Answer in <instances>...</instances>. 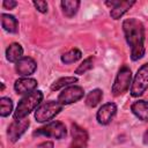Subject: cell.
I'll list each match as a JSON object with an SVG mask.
<instances>
[{"label":"cell","instance_id":"1","mask_svg":"<svg viewBox=\"0 0 148 148\" xmlns=\"http://www.w3.org/2000/svg\"><path fill=\"white\" fill-rule=\"evenodd\" d=\"M123 31L126 43L131 47V59L136 61L145 56V25L135 18H126L123 22Z\"/></svg>","mask_w":148,"mask_h":148},{"label":"cell","instance_id":"2","mask_svg":"<svg viewBox=\"0 0 148 148\" xmlns=\"http://www.w3.org/2000/svg\"><path fill=\"white\" fill-rule=\"evenodd\" d=\"M43 101V92L40 90H35L30 94H27L18 102L16 110L14 112V120H21L27 118Z\"/></svg>","mask_w":148,"mask_h":148},{"label":"cell","instance_id":"3","mask_svg":"<svg viewBox=\"0 0 148 148\" xmlns=\"http://www.w3.org/2000/svg\"><path fill=\"white\" fill-rule=\"evenodd\" d=\"M132 81V72L131 68L126 65L121 66L117 73V76L114 79V82L111 88V92L113 96H120L124 92H126L130 88Z\"/></svg>","mask_w":148,"mask_h":148},{"label":"cell","instance_id":"4","mask_svg":"<svg viewBox=\"0 0 148 148\" xmlns=\"http://www.w3.org/2000/svg\"><path fill=\"white\" fill-rule=\"evenodd\" d=\"M148 90V62L143 64L136 72L132 86H131V96L139 97Z\"/></svg>","mask_w":148,"mask_h":148},{"label":"cell","instance_id":"5","mask_svg":"<svg viewBox=\"0 0 148 148\" xmlns=\"http://www.w3.org/2000/svg\"><path fill=\"white\" fill-rule=\"evenodd\" d=\"M67 135V130L64 123L56 120V121H51L47 125L37 128L34 132V136H46V138H53L57 140L64 139Z\"/></svg>","mask_w":148,"mask_h":148},{"label":"cell","instance_id":"6","mask_svg":"<svg viewBox=\"0 0 148 148\" xmlns=\"http://www.w3.org/2000/svg\"><path fill=\"white\" fill-rule=\"evenodd\" d=\"M61 110L62 104H60L58 101H49L37 108V110L35 111V119L38 123H46L53 119Z\"/></svg>","mask_w":148,"mask_h":148},{"label":"cell","instance_id":"7","mask_svg":"<svg viewBox=\"0 0 148 148\" xmlns=\"http://www.w3.org/2000/svg\"><path fill=\"white\" fill-rule=\"evenodd\" d=\"M84 96V89L80 86H69L61 90L58 96V102L62 105H68L80 101Z\"/></svg>","mask_w":148,"mask_h":148},{"label":"cell","instance_id":"8","mask_svg":"<svg viewBox=\"0 0 148 148\" xmlns=\"http://www.w3.org/2000/svg\"><path fill=\"white\" fill-rule=\"evenodd\" d=\"M71 133H72V141L68 148H87L89 136L83 127L79 126L77 124H72Z\"/></svg>","mask_w":148,"mask_h":148},{"label":"cell","instance_id":"9","mask_svg":"<svg viewBox=\"0 0 148 148\" xmlns=\"http://www.w3.org/2000/svg\"><path fill=\"white\" fill-rule=\"evenodd\" d=\"M116 113H117V105L112 102H108L98 109L96 113V120L99 125H109L114 118Z\"/></svg>","mask_w":148,"mask_h":148},{"label":"cell","instance_id":"10","mask_svg":"<svg viewBox=\"0 0 148 148\" xmlns=\"http://www.w3.org/2000/svg\"><path fill=\"white\" fill-rule=\"evenodd\" d=\"M29 125H30V121H29V119H27V118L21 119V120H14V121L8 126V130H7L8 139H9L12 142H16V141L25 133V131L28 130Z\"/></svg>","mask_w":148,"mask_h":148},{"label":"cell","instance_id":"11","mask_svg":"<svg viewBox=\"0 0 148 148\" xmlns=\"http://www.w3.org/2000/svg\"><path fill=\"white\" fill-rule=\"evenodd\" d=\"M37 69V64L31 57H23L15 65V71L18 75L23 77H29Z\"/></svg>","mask_w":148,"mask_h":148},{"label":"cell","instance_id":"12","mask_svg":"<svg viewBox=\"0 0 148 148\" xmlns=\"http://www.w3.org/2000/svg\"><path fill=\"white\" fill-rule=\"evenodd\" d=\"M37 80L32 77H21L17 79L14 83V90L18 95H27L36 90L37 88Z\"/></svg>","mask_w":148,"mask_h":148},{"label":"cell","instance_id":"13","mask_svg":"<svg viewBox=\"0 0 148 148\" xmlns=\"http://www.w3.org/2000/svg\"><path fill=\"white\" fill-rule=\"evenodd\" d=\"M131 111L136 118L148 123V102L147 101L139 99L133 102L131 105Z\"/></svg>","mask_w":148,"mask_h":148},{"label":"cell","instance_id":"14","mask_svg":"<svg viewBox=\"0 0 148 148\" xmlns=\"http://www.w3.org/2000/svg\"><path fill=\"white\" fill-rule=\"evenodd\" d=\"M133 5H135V1H118V3L113 7V8H111V10H110V16H111V18H113V20H119L125 13H127L128 12V9H131L132 8V6Z\"/></svg>","mask_w":148,"mask_h":148},{"label":"cell","instance_id":"15","mask_svg":"<svg viewBox=\"0 0 148 148\" xmlns=\"http://www.w3.org/2000/svg\"><path fill=\"white\" fill-rule=\"evenodd\" d=\"M1 27L9 34H16L18 31V21L10 14H1Z\"/></svg>","mask_w":148,"mask_h":148},{"label":"cell","instance_id":"16","mask_svg":"<svg viewBox=\"0 0 148 148\" xmlns=\"http://www.w3.org/2000/svg\"><path fill=\"white\" fill-rule=\"evenodd\" d=\"M6 58L9 62H17L23 58V49L18 43H12L6 49Z\"/></svg>","mask_w":148,"mask_h":148},{"label":"cell","instance_id":"17","mask_svg":"<svg viewBox=\"0 0 148 148\" xmlns=\"http://www.w3.org/2000/svg\"><path fill=\"white\" fill-rule=\"evenodd\" d=\"M80 5H81V2L79 0H64L60 2L62 13L67 17H73L77 13Z\"/></svg>","mask_w":148,"mask_h":148},{"label":"cell","instance_id":"18","mask_svg":"<svg viewBox=\"0 0 148 148\" xmlns=\"http://www.w3.org/2000/svg\"><path fill=\"white\" fill-rule=\"evenodd\" d=\"M102 98H103V91L97 88V89H94L90 92H88V95L86 96L84 103L89 108H95L96 105L99 104V102L102 101Z\"/></svg>","mask_w":148,"mask_h":148},{"label":"cell","instance_id":"19","mask_svg":"<svg viewBox=\"0 0 148 148\" xmlns=\"http://www.w3.org/2000/svg\"><path fill=\"white\" fill-rule=\"evenodd\" d=\"M75 82H77V77H76V76H64V77L58 79L57 81H54V82L51 84V90L57 91V90H59V89L69 87V86H72V84L75 83Z\"/></svg>","mask_w":148,"mask_h":148},{"label":"cell","instance_id":"20","mask_svg":"<svg viewBox=\"0 0 148 148\" xmlns=\"http://www.w3.org/2000/svg\"><path fill=\"white\" fill-rule=\"evenodd\" d=\"M81 57H82V53L79 49H72L66 53H64L60 59L65 65H69V64L76 62L79 59H81Z\"/></svg>","mask_w":148,"mask_h":148},{"label":"cell","instance_id":"21","mask_svg":"<svg viewBox=\"0 0 148 148\" xmlns=\"http://www.w3.org/2000/svg\"><path fill=\"white\" fill-rule=\"evenodd\" d=\"M13 111V101L9 97L0 98V114L1 117H8Z\"/></svg>","mask_w":148,"mask_h":148},{"label":"cell","instance_id":"22","mask_svg":"<svg viewBox=\"0 0 148 148\" xmlns=\"http://www.w3.org/2000/svg\"><path fill=\"white\" fill-rule=\"evenodd\" d=\"M92 66H94V58H92V57H88V58H86V59L77 66V68L75 69V74L82 75V74H84L86 72L90 71V69L92 68Z\"/></svg>","mask_w":148,"mask_h":148},{"label":"cell","instance_id":"23","mask_svg":"<svg viewBox=\"0 0 148 148\" xmlns=\"http://www.w3.org/2000/svg\"><path fill=\"white\" fill-rule=\"evenodd\" d=\"M32 5L35 6V8L39 12V13H47V2L43 1V0H38V1H32Z\"/></svg>","mask_w":148,"mask_h":148},{"label":"cell","instance_id":"24","mask_svg":"<svg viewBox=\"0 0 148 148\" xmlns=\"http://www.w3.org/2000/svg\"><path fill=\"white\" fill-rule=\"evenodd\" d=\"M16 6H17V2L14 0H5L2 2V7L5 9H14Z\"/></svg>","mask_w":148,"mask_h":148},{"label":"cell","instance_id":"25","mask_svg":"<svg viewBox=\"0 0 148 148\" xmlns=\"http://www.w3.org/2000/svg\"><path fill=\"white\" fill-rule=\"evenodd\" d=\"M37 148H53V142H51V141L42 142L40 145H38Z\"/></svg>","mask_w":148,"mask_h":148},{"label":"cell","instance_id":"26","mask_svg":"<svg viewBox=\"0 0 148 148\" xmlns=\"http://www.w3.org/2000/svg\"><path fill=\"white\" fill-rule=\"evenodd\" d=\"M143 143L145 145H148V130L145 132V134H143Z\"/></svg>","mask_w":148,"mask_h":148}]
</instances>
